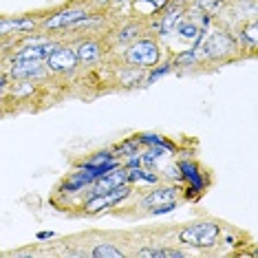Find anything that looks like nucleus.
Masks as SVG:
<instances>
[{"label": "nucleus", "instance_id": "1", "mask_svg": "<svg viewBox=\"0 0 258 258\" xmlns=\"http://www.w3.org/2000/svg\"><path fill=\"white\" fill-rule=\"evenodd\" d=\"M199 57H205V60H223V57L236 53L238 44L234 40L232 33L227 31H214V33H205V38L201 40V44L195 46Z\"/></svg>", "mask_w": 258, "mask_h": 258}, {"label": "nucleus", "instance_id": "2", "mask_svg": "<svg viewBox=\"0 0 258 258\" xmlns=\"http://www.w3.org/2000/svg\"><path fill=\"white\" fill-rule=\"evenodd\" d=\"M221 236V227L214 221H199L179 232V240L190 247H214Z\"/></svg>", "mask_w": 258, "mask_h": 258}, {"label": "nucleus", "instance_id": "3", "mask_svg": "<svg viewBox=\"0 0 258 258\" xmlns=\"http://www.w3.org/2000/svg\"><path fill=\"white\" fill-rule=\"evenodd\" d=\"M159 55H161V51H159L157 40L142 38V40H135V42L126 49L124 60H126V64H131V67L150 69V67H155V64L159 62Z\"/></svg>", "mask_w": 258, "mask_h": 258}, {"label": "nucleus", "instance_id": "4", "mask_svg": "<svg viewBox=\"0 0 258 258\" xmlns=\"http://www.w3.org/2000/svg\"><path fill=\"white\" fill-rule=\"evenodd\" d=\"M131 183H124L119 187H115V190H108V192H102V195H95L91 197L89 201L84 203V210L89 214H97V212H104V210L108 208H115L117 203H121L124 199L131 197Z\"/></svg>", "mask_w": 258, "mask_h": 258}, {"label": "nucleus", "instance_id": "5", "mask_svg": "<svg viewBox=\"0 0 258 258\" xmlns=\"http://www.w3.org/2000/svg\"><path fill=\"white\" fill-rule=\"evenodd\" d=\"M78 55L71 46H55L53 53L44 60V67L46 71L51 73H60V75H67V73H73L75 67H78Z\"/></svg>", "mask_w": 258, "mask_h": 258}, {"label": "nucleus", "instance_id": "6", "mask_svg": "<svg viewBox=\"0 0 258 258\" xmlns=\"http://www.w3.org/2000/svg\"><path fill=\"white\" fill-rule=\"evenodd\" d=\"M89 9L86 7H73V9H62V11H55L51 18H46L42 22V27L46 31H57V29H71L75 22L89 18Z\"/></svg>", "mask_w": 258, "mask_h": 258}, {"label": "nucleus", "instance_id": "7", "mask_svg": "<svg viewBox=\"0 0 258 258\" xmlns=\"http://www.w3.org/2000/svg\"><path fill=\"white\" fill-rule=\"evenodd\" d=\"M177 197H179V187L177 185H159V187H155V190L148 192V195L142 199V208L150 212V210L157 208V205L177 201Z\"/></svg>", "mask_w": 258, "mask_h": 258}, {"label": "nucleus", "instance_id": "8", "mask_svg": "<svg viewBox=\"0 0 258 258\" xmlns=\"http://www.w3.org/2000/svg\"><path fill=\"white\" fill-rule=\"evenodd\" d=\"M9 73L16 80H31V78H42L46 73V67L38 60H18V62H11Z\"/></svg>", "mask_w": 258, "mask_h": 258}, {"label": "nucleus", "instance_id": "9", "mask_svg": "<svg viewBox=\"0 0 258 258\" xmlns=\"http://www.w3.org/2000/svg\"><path fill=\"white\" fill-rule=\"evenodd\" d=\"M55 42H33L25 46V49H20L18 53L11 57V62H18V60H38V62H44L46 57L53 53L55 49Z\"/></svg>", "mask_w": 258, "mask_h": 258}, {"label": "nucleus", "instance_id": "10", "mask_svg": "<svg viewBox=\"0 0 258 258\" xmlns=\"http://www.w3.org/2000/svg\"><path fill=\"white\" fill-rule=\"evenodd\" d=\"M179 166V172H181V179H185L187 183H190V190H195L197 195H201V192L205 190V185H208V181H205L203 172L199 170V166L195 161H181L177 163Z\"/></svg>", "mask_w": 258, "mask_h": 258}, {"label": "nucleus", "instance_id": "11", "mask_svg": "<svg viewBox=\"0 0 258 258\" xmlns=\"http://www.w3.org/2000/svg\"><path fill=\"white\" fill-rule=\"evenodd\" d=\"M38 27L33 18H0V36H16V33H29Z\"/></svg>", "mask_w": 258, "mask_h": 258}, {"label": "nucleus", "instance_id": "12", "mask_svg": "<svg viewBox=\"0 0 258 258\" xmlns=\"http://www.w3.org/2000/svg\"><path fill=\"white\" fill-rule=\"evenodd\" d=\"M75 55H78V62L82 64H93L97 62L99 57H102V44L97 42V40H82V42L75 46Z\"/></svg>", "mask_w": 258, "mask_h": 258}, {"label": "nucleus", "instance_id": "13", "mask_svg": "<svg viewBox=\"0 0 258 258\" xmlns=\"http://www.w3.org/2000/svg\"><path fill=\"white\" fill-rule=\"evenodd\" d=\"M174 31H177V36L183 40V42H197V40L205 33L203 29H199V25L195 20H179L177 27H174Z\"/></svg>", "mask_w": 258, "mask_h": 258}, {"label": "nucleus", "instance_id": "14", "mask_svg": "<svg viewBox=\"0 0 258 258\" xmlns=\"http://www.w3.org/2000/svg\"><path fill=\"white\" fill-rule=\"evenodd\" d=\"M181 7H172V9H168L166 14H163V18L157 22V33L159 36H168L170 31H174V27H177V22L181 20Z\"/></svg>", "mask_w": 258, "mask_h": 258}, {"label": "nucleus", "instance_id": "15", "mask_svg": "<svg viewBox=\"0 0 258 258\" xmlns=\"http://www.w3.org/2000/svg\"><path fill=\"white\" fill-rule=\"evenodd\" d=\"M128 170V183H150L155 185L159 177L150 170H146L144 166H135V168H126Z\"/></svg>", "mask_w": 258, "mask_h": 258}, {"label": "nucleus", "instance_id": "16", "mask_svg": "<svg viewBox=\"0 0 258 258\" xmlns=\"http://www.w3.org/2000/svg\"><path fill=\"white\" fill-rule=\"evenodd\" d=\"M240 42L247 46L251 53L258 49V25H256V20L247 22V25L240 29Z\"/></svg>", "mask_w": 258, "mask_h": 258}, {"label": "nucleus", "instance_id": "17", "mask_svg": "<svg viewBox=\"0 0 258 258\" xmlns=\"http://www.w3.org/2000/svg\"><path fill=\"white\" fill-rule=\"evenodd\" d=\"M139 258H185L187 254L181 249H170V247H163V249H155V247H146V249H139L137 251Z\"/></svg>", "mask_w": 258, "mask_h": 258}, {"label": "nucleus", "instance_id": "18", "mask_svg": "<svg viewBox=\"0 0 258 258\" xmlns=\"http://www.w3.org/2000/svg\"><path fill=\"white\" fill-rule=\"evenodd\" d=\"M91 256H93V258H124L126 254H124V251H121L119 247L110 245V243H99V245H95V247H93Z\"/></svg>", "mask_w": 258, "mask_h": 258}, {"label": "nucleus", "instance_id": "19", "mask_svg": "<svg viewBox=\"0 0 258 258\" xmlns=\"http://www.w3.org/2000/svg\"><path fill=\"white\" fill-rule=\"evenodd\" d=\"M139 33H142V25H139V22H131V25L121 27L119 31H117V40H119V42H135Z\"/></svg>", "mask_w": 258, "mask_h": 258}, {"label": "nucleus", "instance_id": "20", "mask_svg": "<svg viewBox=\"0 0 258 258\" xmlns=\"http://www.w3.org/2000/svg\"><path fill=\"white\" fill-rule=\"evenodd\" d=\"M195 7L201 9L203 14L216 16L223 7H225V0H195Z\"/></svg>", "mask_w": 258, "mask_h": 258}, {"label": "nucleus", "instance_id": "21", "mask_svg": "<svg viewBox=\"0 0 258 258\" xmlns=\"http://www.w3.org/2000/svg\"><path fill=\"white\" fill-rule=\"evenodd\" d=\"M199 62V53L197 49H185L181 51V53H177V57H174V67H195V64Z\"/></svg>", "mask_w": 258, "mask_h": 258}, {"label": "nucleus", "instance_id": "22", "mask_svg": "<svg viewBox=\"0 0 258 258\" xmlns=\"http://www.w3.org/2000/svg\"><path fill=\"white\" fill-rule=\"evenodd\" d=\"M139 146H142V144H139V139H137V137L126 139L124 144H119V146L115 148V155H117V157H131V155H137V152H139Z\"/></svg>", "mask_w": 258, "mask_h": 258}, {"label": "nucleus", "instance_id": "23", "mask_svg": "<svg viewBox=\"0 0 258 258\" xmlns=\"http://www.w3.org/2000/svg\"><path fill=\"white\" fill-rule=\"evenodd\" d=\"M172 69H174V64H172V62L161 64L159 69H155V71H152V73L148 75V78H146V84H152L155 80H159V78H163V75H168L170 71H172Z\"/></svg>", "mask_w": 258, "mask_h": 258}, {"label": "nucleus", "instance_id": "24", "mask_svg": "<svg viewBox=\"0 0 258 258\" xmlns=\"http://www.w3.org/2000/svg\"><path fill=\"white\" fill-rule=\"evenodd\" d=\"M174 208H177V201H170V203H163V205H157V208H152L150 212L155 214V216H159V214H168V212H172Z\"/></svg>", "mask_w": 258, "mask_h": 258}, {"label": "nucleus", "instance_id": "25", "mask_svg": "<svg viewBox=\"0 0 258 258\" xmlns=\"http://www.w3.org/2000/svg\"><path fill=\"white\" fill-rule=\"evenodd\" d=\"M168 177L170 179H181V172H179V166H168Z\"/></svg>", "mask_w": 258, "mask_h": 258}, {"label": "nucleus", "instance_id": "26", "mask_svg": "<svg viewBox=\"0 0 258 258\" xmlns=\"http://www.w3.org/2000/svg\"><path fill=\"white\" fill-rule=\"evenodd\" d=\"M51 236H53V234H51V232H40V234H38V238H40V240H44V238H51Z\"/></svg>", "mask_w": 258, "mask_h": 258}, {"label": "nucleus", "instance_id": "27", "mask_svg": "<svg viewBox=\"0 0 258 258\" xmlns=\"http://www.w3.org/2000/svg\"><path fill=\"white\" fill-rule=\"evenodd\" d=\"M5 86H7V78H5V75H0V91H3Z\"/></svg>", "mask_w": 258, "mask_h": 258}, {"label": "nucleus", "instance_id": "28", "mask_svg": "<svg viewBox=\"0 0 258 258\" xmlns=\"http://www.w3.org/2000/svg\"><path fill=\"white\" fill-rule=\"evenodd\" d=\"M93 3H95V5H108L110 0H93Z\"/></svg>", "mask_w": 258, "mask_h": 258}, {"label": "nucleus", "instance_id": "29", "mask_svg": "<svg viewBox=\"0 0 258 258\" xmlns=\"http://www.w3.org/2000/svg\"><path fill=\"white\" fill-rule=\"evenodd\" d=\"M113 3H119L121 5V3H128V0H113Z\"/></svg>", "mask_w": 258, "mask_h": 258}]
</instances>
